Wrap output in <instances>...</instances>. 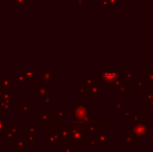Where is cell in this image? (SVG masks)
<instances>
[{"label":"cell","mask_w":153,"mask_h":152,"mask_svg":"<svg viewBox=\"0 0 153 152\" xmlns=\"http://www.w3.org/2000/svg\"><path fill=\"white\" fill-rule=\"evenodd\" d=\"M103 77L105 80H114L117 77V75L114 72H106V73L103 74Z\"/></svg>","instance_id":"cell-1"},{"label":"cell","mask_w":153,"mask_h":152,"mask_svg":"<svg viewBox=\"0 0 153 152\" xmlns=\"http://www.w3.org/2000/svg\"><path fill=\"white\" fill-rule=\"evenodd\" d=\"M0 130H1V121H0Z\"/></svg>","instance_id":"cell-2"}]
</instances>
